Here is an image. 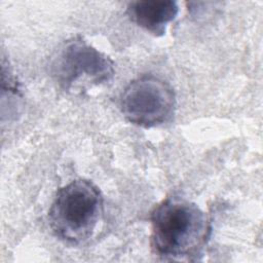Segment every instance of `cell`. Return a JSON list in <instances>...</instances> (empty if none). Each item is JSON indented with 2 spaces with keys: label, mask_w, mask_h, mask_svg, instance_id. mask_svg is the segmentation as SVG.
Masks as SVG:
<instances>
[{
  "label": "cell",
  "mask_w": 263,
  "mask_h": 263,
  "mask_svg": "<svg viewBox=\"0 0 263 263\" xmlns=\"http://www.w3.org/2000/svg\"><path fill=\"white\" fill-rule=\"evenodd\" d=\"M150 245L164 260L198 261L212 235L208 215L194 202L179 196L161 200L151 212Z\"/></svg>",
  "instance_id": "cell-1"
},
{
  "label": "cell",
  "mask_w": 263,
  "mask_h": 263,
  "mask_svg": "<svg viewBox=\"0 0 263 263\" xmlns=\"http://www.w3.org/2000/svg\"><path fill=\"white\" fill-rule=\"evenodd\" d=\"M104 213V198L89 180H73L61 187L48 211L52 233L69 245H81L95 233Z\"/></svg>",
  "instance_id": "cell-2"
},
{
  "label": "cell",
  "mask_w": 263,
  "mask_h": 263,
  "mask_svg": "<svg viewBox=\"0 0 263 263\" xmlns=\"http://www.w3.org/2000/svg\"><path fill=\"white\" fill-rule=\"evenodd\" d=\"M51 72L65 90L82 92L89 87L110 82L115 69L108 55L76 37L67 40L58 50Z\"/></svg>",
  "instance_id": "cell-3"
},
{
  "label": "cell",
  "mask_w": 263,
  "mask_h": 263,
  "mask_svg": "<svg viewBox=\"0 0 263 263\" xmlns=\"http://www.w3.org/2000/svg\"><path fill=\"white\" fill-rule=\"evenodd\" d=\"M176 107L173 87L163 79L145 75L130 81L124 88L120 108L133 124L151 128L166 122Z\"/></svg>",
  "instance_id": "cell-4"
},
{
  "label": "cell",
  "mask_w": 263,
  "mask_h": 263,
  "mask_svg": "<svg viewBox=\"0 0 263 263\" xmlns=\"http://www.w3.org/2000/svg\"><path fill=\"white\" fill-rule=\"evenodd\" d=\"M178 12V3L173 0H138L129 2L126 7L129 20L156 37L165 34L167 25Z\"/></svg>",
  "instance_id": "cell-5"
}]
</instances>
